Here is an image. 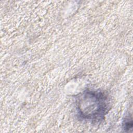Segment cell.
Here are the masks:
<instances>
[{
	"label": "cell",
	"instance_id": "cell-1",
	"mask_svg": "<svg viewBox=\"0 0 133 133\" xmlns=\"http://www.w3.org/2000/svg\"><path fill=\"white\" fill-rule=\"evenodd\" d=\"M75 106L80 118L97 123L102 121L108 113L110 101L103 91L86 89L76 96Z\"/></svg>",
	"mask_w": 133,
	"mask_h": 133
},
{
	"label": "cell",
	"instance_id": "cell-2",
	"mask_svg": "<svg viewBox=\"0 0 133 133\" xmlns=\"http://www.w3.org/2000/svg\"><path fill=\"white\" fill-rule=\"evenodd\" d=\"M123 129L125 131H128L132 127V119L131 115H128L125 117L122 124Z\"/></svg>",
	"mask_w": 133,
	"mask_h": 133
}]
</instances>
